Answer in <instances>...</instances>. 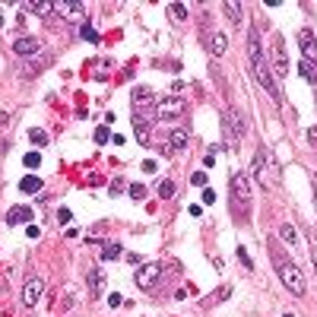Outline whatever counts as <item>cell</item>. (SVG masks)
Here are the masks:
<instances>
[{
	"label": "cell",
	"instance_id": "obj_1",
	"mask_svg": "<svg viewBox=\"0 0 317 317\" xmlns=\"http://www.w3.org/2000/svg\"><path fill=\"white\" fill-rule=\"evenodd\" d=\"M269 251H273V266H276V273L279 279H283V286L292 292V295H304L308 292V283H304V276H301V269L289 260V257L283 254V248H276V244H269Z\"/></svg>",
	"mask_w": 317,
	"mask_h": 317
},
{
	"label": "cell",
	"instance_id": "obj_2",
	"mask_svg": "<svg viewBox=\"0 0 317 317\" xmlns=\"http://www.w3.org/2000/svg\"><path fill=\"white\" fill-rule=\"evenodd\" d=\"M229 187H232L235 206H241V213L248 216V213H251V184H248V178H244L241 171H235L232 178H229Z\"/></svg>",
	"mask_w": 317,
	"mask_h": 317
},
{
	"label": "cell",
	"instance_id": "obj_3",
	"mask_svg": "<svg viewBox=\"0 0 317 317\" xmlns=\"http://www.w3.org/2000/svg\"><path fill=\"white\" fill-rule=\"evenodd\" d=\"M184 114H187V99H181V96H165L156 102L159 121H174V117H184Z\"/></svg>",
	"mask_w": 317,
	"mask_h": 317
},
{
	"label": "cell",
	"instance_id": "obj_4",
	"mask_svg": "<svg viewBox=\"0 0 317 317\" xmlns=\"http://www.w3.org/2000/svg\"><path fill=\"white\" fill-rule=\"evenodd\" d=\"M225 133H229V143L235 146L238 143V140L248 133V117H244V111L241 108H229V114H225Z\"/></svg>",
	"mask_w": 317,
	"mask_h": 317
},
{
	"label": "cell",
	"instance_id": "obj_5",
	"mask_svg": "<svg viewBox=\"0 0 317 317\" xmlns=\"http://www.w3.org/2000/svg\"><path fill=\"white\" fill-rule=\"evenodd\" d=\"M159 279H162V263H159V260H152V263H143V266L137 269L133 283H137V289L152 292V289L159 286Z\"/></svg>",
	"mask_w": 317,
	"mask_h": 317
},
{
	"label": "cell",
	"instance_id": "obj_6",
	"mask_svg": "<svg viewBox=\"0 0 317 317\" xmlns=\"http://www.w3.org/2000/svg\"><path fill=\"white\" fill-rule=\"evenodd\" d=\"M273 76H276V83L289 76V57H286V38L283 35H276V41H273Z\"/></svg>",
	"mask_w": 317,
	"mask_h": 317
},
{
	"label": "cell",
	"instance_id": "obj_7",
	"mask_svg": "<svg viewBox=\"0 0 317 317\" xmlns=\"http://www.w3.org/2000/svg\"><path fill=\"white\" fill-rule=\"evenodd\" d=\"M41 295H44V279L41 276H29L26 289H22V304H26V308H35V304L41 301Z\"/></svg>",
	"mask_w": 317,
	"mask_h": 317
},
{
	"label": "cell",
	"instance_id": "obj_8",
	"mask_svg": "<svg viewBox=\"0 0 317 317\" xmlns=\"http://www.w3.org/2000/svg\"><path fill=\"white\" fill-rule=\"evenodd\" d=\"M298 48H301V61H311L317 64V38H314V32L311 29H298Z\"/></svg>",
	"mask_w": 317,
	"mask_h": 317
},
{
	"label": "cell",
	"instance_id": "obj_9",
	"mask_svg": "<svg viewBox=\"0 0 317 317\" xmlns=\"http://www.w3.org/2000/svg\"><path fill=\"white\" fill-rule=\"evenodd\" d=\"M41 48H44V44L38 38H32V35H22V38L13 41V54H19V57H38Z\"/></svg>",
	"mask_w": 317,
	"mask_h": 317
},
{
	"label": "cell",
	"instance_id": "obj_10",
	"mask_svg": "<svg viewBox=\"0 0 317 317\" xmlns=\"http://www.w3.org/2000/svg\"><path fill=\"white\" fill-rule=\"evenodd\" d=\"M260 152H263V174H269V184H279V181H283V168H279V162H276V156H273V149L260 146Z\"/></svg>",
	"mask_w": 317,
	"mask_h": 317
},
{
	"label": "cell",
	"instance_id": "obj_11",
	"mask_svg": "<svg viewBox=\"0 0 317 317\" xmlns=\"http://www.w3.org/2000/svg\"><path fill=\"white\" fill-rule=\"evenodd\" d=\"M187 140H191V127H187V124H178V127L168 133V146H171V149H184Z\"/></svg>",
	"mask_w": 317,
	"mask_h": 317
},
{
	"label": "cell",
	"instance_id": "obj_12",
	"mask_svg": "<svg viewBox=\"0 0 317 317\" xmlns=\"http://www.w3.org/2000/svg\"><path fill=\"white\" fill-rule=\"evenodd\" d=\"M206 44H209V54H216V57H222V54H225L229 51V38H225V35H222V32H213V35H209V38H206Z\"/></svg>",
	"mask_w": 317,
	"mask_h": 317
},
{
	"label": "cell",
	"instance_id": "obj_13",
	"mask_svg": "<svg viewBox=\"0 0 317 317\" xmlns=\"http://www.w3.org/2000/svg\"><path fill=\"white\" fill-rule=\"evenodd\" d=\"M7 222L10 225H22V222H26V225H32V209L29 206H13L7 213Z\"/></svg>",
	"mask_w": 317,
	"mask_h": 317
},
{
	"label": "cell",
	"instance_id": "obj_14",
	"mask_svg": "<svg viewBox=\"0 0 317 317\" xmlns=\"http://www.w3.org/2000/svg\"><path fill=\"white\" fill-rule=\"evenodd\" d=\"M222 13L229 16V22H232L235 29H241V16H244L241 4H235V0H225V4H222Z\"/></svg>",
	"mask_w": 317,
	"mask_h": 317
},
{
	"label": "cell",
	"instance_id": "obj_15",
	"mask_svg": "<svg viewBox=\"0 0 317 317\" xmlns=\"http://www.w3.org/2000/svg\"><path fill=\"white\" fill-rule=\"evenodd\" d=\"M146 105H152V89L149 86H137L133 89V111L140 114V108H146Z\"/></svg>",
	"mask_w": 317,
	"mask_h": 317
},
{
	"label": "cell",
	"instance_id": "obj_16",
	"mask_svg": "<svg viewBox=\"0 0 317 317\" xmlns=\"http://www.w3.org/2000/svg\"><path fill=\"white\" fill-rule=\"evenodd\" d=\"M133 137L140 140V146H149V121L146 117H133Z\"/></svg>",
	"mask_w": 317,
	"mask_h": 317
},
{
	"label": "cell",
	"instance_id": "obj_17",
	"mask_svg": "<svg viewBox=\"0 0 317 317\" xmlns=\"http://www.w3.org/2000/svg\"><path fill=\"white\" fill-rule=\"evenodd\" d=\"M54 64V57L51 54H41V57H32V64L26 67V76H35V73H41V70H48Z\"/></svg>",
	"mask_w": 317,
	"mask_h": 317
},
{
	"label": "cell",
	"instance_id": "obj_18",
	"mask_svg": "<svg viewBox=\"0 0 317 317\" xmlns=\"http://www.w3.org/2000/svg\"><path fill=\"white\" fill-rule=\"evenodd\" d=\"M124 257V248L117 241H108V244H102V260L105 263H111V260H121Z\"/></svg>",
	"mask_w": 317,
	"mask_h": 317
},
{
	"label": "cell",
	"instance_id": "obj_19",
	"mask_svg": "<svg viewBox=\"0 0 317 317\" xmlns=\"http://www.w3.org/2000/svg\"><path fill=\"white\" fill-rule=\"evenodd\" d=\"M86 283H89V295H92V298H99V295H102V286H105L102 269H89V279H86Z\"/></svg>",
	"mask_w": 317,
	"mask_h": 317
},
{
	"label": "cell",
	"instance_id": "obj_20",
	"mask_svg": "<svg viewBox=\"0 0 317 317\" xmlns=\"http://www.w3.org/2000/svg\"><path fill=\"white\" fill-rule=\"evenodd\" d=\"M276 235H279V241H283V244H289V248H295V241H298V232H295V225H289V222H283V225L276 229Z\"/></svg>",
	"mask_w": 317,
	"mask_h": 317
},
{
	"label": "cell",
	"instance_id": "obj_21",
	"mask_svg": "<svg viewBox=\"0 0 317 317\" xmlns=\"http://www.w3.org/2000/svg\"><path fill=\"white\" fill-rule=\"evenodd\" d=\"M54 13L57 16H73V19H79V16H83V4H54Z\"/></svg>",
	"mask_w": 317,
	"mask_h": 317
},
{
	"label": "cell",
	"instance_id": "obj_22",
	"mask_svg": "<svg viewBox=\"0 0 317 317\" xmlns=\"http://www.w3.org/2000/svg\"><path fill=\"white\" fill-rule=\"evenodd\" d=\"M19 191L22 194H38L41 191V178H38V174H26V178L19 181Z\"/></svg>",
	"mask_w": 317,
	"mask_h": 317
},
{
	"label": "cell",
	"instance_id": "obj_23",
	"mask_svg": "<svg viewBox=\"0 0 317 317\" xmlns=\"http://www.w3.org/2000/svg\"><path fill=\"white\" fill-rule=\"evenodd\" d=\"M29 10V13H38V16H51L54 13V4H41V0H29V4H22Z\"/></svg>",
	"mask_w": 317,
	"mask_h": 317
},
{
	"label": "cell",
	"instance_id": "obj_24",
	"mask_svg": "<svg viewBox=\"0 0 317 317\" xmlns=\"http://www.w3.org/2000/svg\"><path fill=\"white\" fill-rule=\"evenodd\" d=\"M229 295H232V289H229V286H222L219 292H213V295H206V298H203V308H213V304H219L222 298H229Z\"/></svg>",
	"mask_w": 317,
	"mask_h": 317
},
{
	"label": "cell",
	"instance_id": "obj_25",
	"mask_svg": "<svg viewBox=\"0 0 317 317\" xmlns=\"http://www.w3.org/2000/svg\"><path fill=\"white\" fill-rule=\"evenodd\" d=\"M298 73L308 79V83H317V64H311V61H301L298 64Z\"/></svg>",
	"mask_w": 317,
	"mask_h": 317
},
{
	"label": "cell",
	"instance_id": "obj_26",
	"mask_svg": "<svg viewBox=\"0 0 317 317\" xmlns=\"http://www.w3.org/2000/svg\"><path fill=\"white\" fill-rule=\"evenodd\" d=\"M168 13L174 16V22H187V16H191L184 4H168Z\"/></svg>",
	"mask_w": 317,
	"mask_h": 317
},
{
	"label": "cell",
	"instance_id": "obj_27",
	"mask_svg": "<svg viewBox=\"0 0 317 317\" xmlns=\"http://www.w3.org/2000/svg\"><path fill=\"white\" fill-rule=\"evenodd\" d=\"M29 140H32L35 146H48V133L38 130V127H32V130H29Z\"/></svg>",
	"mask_w": 317,
	"mask_h": 317
},
{
	"label": "cell",
	"instance_id": "obj_28",
	"mask_svg": "<svg viewBox=\"0 0 317 317\" xmlns=\"http://www.w3.org/2000/svg\"><path fill=\"white\" fill-rule=\"evenodd\" d=\"M127 194H130V200H146V187L143 184H130V187H127Z\"/></svg>",
	"mask_w": 317,
	"mask_h": 317
},
{
	"label": "cell",
	"instance_id": "obj_29",
	"mask_svg": "<svg viewBox=\"0 0 317 317\" xmlns=\"http://www.w3.org/2000/svg\"><path fill=\"white\" fill-rule=\"evenodd\" d=\"M159 197H162V200L174 197V181H159Z\"/></svg>",
	"mask_w": 317,
	"mask_h": 317
},
{
	"label": "cell",
	"instance_id": "obj_30",
	"mask_svg": "<svg viewBox=\"0 0 317 317\" xmlns=\"http://www.w3.org/2000/svg\"><path fill=\"white\" fill-rule=\"evenodd\" d=\"M235 257H238V260H241L244 266H248V269H254V260H251V254H248V248H241V244H238V251H235Z\"/></svg>",
	"mask_w": 317,
	"mask_h": 317
},
{
	"label": "cell",
	"instance_id": "obj_31",
	"mask_svg": "<svg viewBox=\"0 0 317 317\" xmlns=\"http://www.w3.org/2000/svg\"><path fill=\"white\" fill-rule=\"evenodd\" d=\"M22 162H26V168H38L41 156H38V152H26V159H22Z\"/></svg>",
	"mask_w": 317,
	"mask_h": 317
},
{
	"label": "cell",
	"instance_id": "obj_32",
	"mask_svg": "<svg viewBox=\"0 0 317 317\" xmlns=\"http://www.w3.org/2000/svg\"><path fill=\"white\" fill-rule=\"evenodd\" d=\"M83 38H89L92 44H99V32L92 29V26H83Z\"/></svg>",
	"mask_w": 317,
	"mask_h": 317
},
{
	"label": "cell",
	"instance_id": "obj_33",
	"mask_svg": "<svg viewBox=\"0 0 317 317\" xmlns=\"http://www.w3.org/2000/svg\"><path fill=\"white\" fill-rule=\"evenodd\" d=\"M124 187H127V184H124V178H114V181L108 184V191H111V197H114V194H121Z\"/></svg>",
	"mask_w": 317,
	"mask_h": 317
},
{
	"label": "cell",
	"instance_id": "obj_34",
	"mask_svg": "<svg viewBox=\"0 0 317 317\" xmlns=\"http://www.w3.org/2000/svg\"><path fill=\"white\" fill-rule=\"evenodd\" d=\"M108 140H111L108 127H99V130H96V143H108Z\"/></svg>",
	"mask_w": 317,
	"mask_h": 317
},
{
	"label": "cell",
	"instance_id": "obj_35",
	"mask_svg": "<svg viewBox=\"0 0 317 317\" xmlns=\"http://www.w3.org/2000/svg\"><path fill=\"white\" fill-rule=\"evenodd\" d=\"M70 219H73V216H70V209H67V206H61V209H57V222H61V225H67Z\"/></svg>",
	"mask_w": 317,
	"mask_h": 317
},
{
	"label": "cell",
	"instance_id": "obj_36",
	"mask_svg": "<svg viewBox=\"0 0 317 317\" xmlns=\"http://www.w3.org/2000/svg\"><path fill=\"white\" fill-rule=\"evenodd\" d=\"M191 184H197V187H206V171H197V174H191Z\"/></svg>",
	"mask_w": 317,
	"mask_h": 317
},
{
	"label": "cell",
	"instance_id": "obj_37",
	"mask_svg": "<svg viewBox=\"0 0 317 317\" xmlns=\"http://www.w3.org/2000/svg\"><path fill=\"white\" fill-rule=\"evenodd\" d=\"M203 203H206V206H213V203H216V191H209V187H203Z\"/></svg>",
	"mask_w": 317,
	"mask_h": 317
},
{
	"label": "cell",
	"instance_id": "obj_38",
	"mask_svg": "<svg viewBox=\"0 0 317 317\" xmlns=\"http://www.w3.org/2000/svg\"><path fill=\"white\" fill-rule=\"evenodd\" d=\"M108 304H111V308H121V304H124V298L117 295V292H111V295H108Z\"/></svg>",
	"mask_w": 317,
	"mask_h": 317
},
{
	"label": "cell",
	"instance_id": "obj_39",
	"mask_svg": "<svg viewBox=\"0 0 317 317\" xmlns=\"http://www.w3.org/2000/svg\"><path fill=\"white\" fill-rule=\"evenodd\" d=\"M203 165H206V168H213V165H216V152H206V159H203Z\"/></svg>",
	"mask_w": 317,
	"mask_h": 317
},
{
	"label": "cell",
	"instance_id": "obj_40",
	"mask_svg": "<svg viewBox=\"0 0 317 317\" xmlns=\"http://www.w3.org/2000/svg\"><path fill=\"white\" fill-rule=\"evenodd\" d=\"M311 263H314V269H317V238L311 241Z\"/></svg>",
	"mask_w": 317,
	"mask_h": 317
},
{
	"label": "cell",
	"instance_id": "obj_41",
	"mask_svg": "<svg viewBox=\"0 0 317 317\" xmlns=\"http://www.w3.org/2000/svg\"><path fill=\"white\" fill-rule=\"evenodd\" d=\"M26 235L29 238H38V225H26Z\"/></svg>",
	"mask_w": 317,
	"mask_h": 317
},
{
	"label": "cell",
	"instance_id": "obj_42",
	"mask_svg": "<svg viewBox=\"0 0 317 317\" xmlns=\"http://www.w3.org/2000/svg\"><path fill=\"white\" fill-rule=\"evenodd\" d=\"M308 140H311V143L317 146V127H311V130H308Z\"/></svg>",
	"mask_w": 317,
	"mask_h": 317
},
{
	"label": "cell",
	"instance_id": "obj_43",
	"mask_svg": "<svg viewBox=\"0 0 317 317\" xmlns=\"http://www.w3.org/2000/svg\"><path fill=\"white\" fill-rule=\"evenodd\" d=\"M314 209H317V187H314Z\"/></svg>",
	"mask_w": 317,
	"mask_h": 317
},
{
	"label": "cell",
	"instance_id": "obj_44",
	"mask_svg": "<svg viewBox=\"0 0 317 317\" xmlns=\"http://www.w3.org/2000/svg\"><path fill=\"white\" fill-rule=\"evenodd\" d=\"M0 29H4V16H0Z\"/></svg>",
	"mask_w": 317,
	"mask_h": 317
},
{
	"label": "cell",
	"instance_id": "obj_45",
	"mask_svg": "<svg viewBox=\"0 0 317 317\" xmlns=\"http://www.w3.org/2000/svg\"><path fill=\"white\" fill-rule=\"evenodd\" d=\"M283 317H295V314H283Z\"/></svg>",
	"mask_w": 317,
	"mask_h": 317
}]
</instances>
